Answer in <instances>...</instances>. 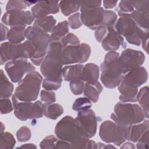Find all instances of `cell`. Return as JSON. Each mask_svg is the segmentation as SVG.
Wrapping results in <instances>:
<instances>
[{
  "mask_svg": "<svg viewBox=\"0 0 149 149\" xmlns=\"http://www.w3.org/2000/svg\"><path fill=\"white\" fill-rule=\"evenodd\" d=\"M55 133L61 140L71 144L72 148H88L89 137L76 119L66 116L55 128Z\"/></svg>",
  "mask_w": 149,
  "mask_h": 149,
  "instance_id": "1",
  "label": "cell"
},
{
  "mask_svg": "<svg viewBox=\"0 0 149 149\" xmlns=\"http://www.w3.org/2000/svg\"><path fill=\"white\" fill-rule=\"evenodd\" d=\"M147 78L148 73L143 66L138 67L126 73L118 85V90L120 93V101L124 102H136L137 88L147 81Z\"/></svg>",
  "mask_w": 149,
  "mask_h": 149,
  "instance_id": "2",
  "label": "cell"
},
{
  "mask_svg": "<svg viewBox=\"0 0 149 149\" xmlns=\"http://www.w3.org/2000/svg\"><path fill=\"white\" fill-rule=\"evenodd\" d=\"M119 54L116 51H109L105 56L104 61L101 64V80L108 88H114L122 81L124 74L118 58Z\"/></svg>",
  "mask_w": 149,
  "mask_h": 149,
  "instance_id": "3",
  "label": "cell"
},
{
  "mask_svg": "<svg viewBox=\"0 0 149 149\" xmlns=\"http://www.w3.org/2000/svg\"><path fill=\"white\" fill-rule=\"evenodd\" d=\"M63 48L60 41H51L47 54L41 65V72L45 78L62 77L61 52Z\"/></svg>",
  "mask_w": 149,
  "mask_h": 149,
  "instance_id": "4",
  "label": "cell"
},
{
  "mask_svg": "<svg viewBox=\"0 0 149 149\" xmlns=\"http://www.w3.org/2000/svg\"><path fill=\"white\" fill-rule=\"evenodd\" d=\"M143 109L136 104L119 102L115 106L114 113L111 118L118 125L130 127L141 122L145 119Z\"/></svg>",
  "mask_w": 149,
  "mask_h": 149,
  "instance_id": "5",
  "label": "cell"
},
{
  "mask_svg": "<svg viewBox=\"0 0 149 149\" xmlns=\"http://www.w3.org/2000/svg\"><path fill=\"white\" fill-rule=\"evenodd\" d=\"M42 79V76L36 71L28 73L19 81L14 95L20 101L31 102L36 100L38 95Z\"/></svg>",
  "mask_w": 149,
  "mask_h": 149,
  "instance_id": "6",
  "label": "cell"
},
{
  "mask_svg": "<svg viewBox=\"0 0 149 149\" xmlns=\"http://www.w3.org/2000/svg\"><path fill=\"white\" fill-rule=\"evenodd\" d=\"M115 29L126 38L129 43L137 46L141 44L143 37L148 36V30L141 29L129 17H120L116 21Z\"/></svg>",
  "mask_w": 149,
  "mask_h": 149,
  "instance_id": "7",
  "label": "cell"
},
{
  "mask_svg": "<svg viewBox=\"0 0 149 149\" xmlns=\"http://www.w3.org/2000/svg\"><path fill=\"white\" fill-rule=\"evenodd\" d=\"M130 127H123L118 125L115 122L106 120L100 126L99 135L105 143H113L119 146L126 140H128Z\"/></svg>",
  "mask_w": 149,
  "mask_h": 149,
  "instance_id": "8",
  "label": "cell"
},
{
  "mask_svg": "<svg viewBox=\"0 0 149 149\" xmlns=\"http://www.w3.org/2000/svg\"><path fill=\"white\" fill-rule=\"evenodd\" d=\"M14 114L19 119L25 121L28 119L41 118L44 114L43 104L37 101L31 102H19L15 95L12 96Z\"/></svg>",
  "mask_w": 149,
  "mask_h": 149,
  "instance_id": "9",
  "label": "cell"
},
{
  "mask_svg": "<svg viewBox=\"0 0 149 149\" xmlns=\"http://www.w3.org/2000/svg\"><path fill=\"white\" fill-rule=\"evenodd\" d=\"M91 48L87 44L82 43L77 45H67L63 47L61 52V59L63 65L82 63L89 58Z\"/></svg>",
  "mask_w": 149,
  "mask_h": 149,
  "instance_id": "10",
  "label": "cell"
},
{
  "mask_svg": "<svg viewBox=\"0 0 149 149\" xmlns=\"http://www.w3.org/2000/svg\"><path fill=\"white\" fill-rule=\"evenodd\" d=\"M5 69L13 83H17L22 80L26 73L34 71L36 68L26 58H19L10 61L5 65Z\"/></svg>",
  "mask_w": 149,
  "mask_h": 149,
  "instance_id": "11",
  "label": "cell"
},
{
  "mask_svg": "<svg viewBox=\"0 0 149 149\" xmlns=\"http://www.w3.org/2000/svg\"><path fill=\"white\" fill-rule=\"evenodd\" d=\"M144 60L145 56L142 52L131 49L124 50L118 58L124 74L132 69L141 66Z\"/></svg>",
  "mask_w": 149,
  "mask_h": 149,
  "instance_id": "12",
  "label": "cell"
},
{
  "mask_svg": "<svg viewBox=\"0 0 149 149\" xmlns=\"http://www.w3.org/2000/svg\"><path fill=\"white\" fill-rule=\"evenodd\" d=\"M34 20L32 13L29 10H11L6 11L2 17L1 21L6 25L11 27L31 24Z\"/></svg>",
  "mask_w": 149,
  "mask_h": 149,
  "instance_id": "13",
  "label": "cell"
},
{
  "mask_svg": "<svg viewBox=\"0 0 149 149\" xmlns=\"http://www.w3.org/2000/svg\"><path fill=\"white\" fill-rule=\"evenodd\" d=\"M81 23L91 30H97L102 26L104 9L102 7L87 8L80 7Z\"/></svg>",
  "mask_w": 149,
  "mask_h": 149,
  "instance_id": "14",
  "label": "cell"
},
{
  "mask_svg": "<svg viewBox=\"0 0 149 149\" xmlns=\"http://www.w3.org/2000/svg\"><path fill=\"white\" fill-rule=\"evenodd\" d=\"M25 37L40 51L47 54L51 41V36L46 33L41 31L33 26L28 27L25 30Z\"/></svg>",
  "mask_w": 149,
  "mask_h": 149,
  "instance_id": "15",
  "label": "cell"
},
{
  "mask_svg": "<svg viewBox=\"0 0 149 149\" xmlns=\"http://www.w3.org/2000/svg\"><path fill=\"white\" fill-rule=\"evenodd\" d=\"M75 119L89 138L93 137L95 134L97 118L93 110L87 109L79 111L77 116Z\"/></svg>",
  "mask_w": 149,
  "mask_h": 149,
  "instance_id": "16",
  "label": "cell"
},
{
  "mask_svg": "<svg viewBox=\"0 0 149 149\" xmlns=\"http://www.w3.org/2000/svg\"><path fill=\"white\" fill-rule=\"evenodd\" d=\"M19 58H25L23 43L13 44L10 42H5L1 44V65L8 61H10Z\"/></svg>",
  "mask_w": 149,
  "mask_h": 149,
  "instance_id": "17",
  "label": "cell"
},
{
  "mask_svg": "<svg viewBox=\"0 0 149 149\" xmlns=\"http://www.w3.org/2000/svg\"><path fill=\"white\" fill-rule=\"evenodd\" d=\"M108 33L102 41L103 48L107 51H115L120 46L125 48L126 44L124 42L122 36L115 30V27H107Z\"/></svg>",
  "mask_w": 149,
  "mask_h": 149,
  "instance_id": "18",
  "label": "cell"
},
{
  "mask_svg": "<svg viewBox=\"0 0 149 149\" xmlns=\"http://www.w3.org/2000/svg\"><path fill=\"white\" fill-rule=\"evenodd\" d=\"M59 1H37L31 8V13L37 19L56 13L59 10Z\"/></svg>",
  "mask_w": 149,
  "mask_h": 149,
  "instance_id": "19",
  "label": "cell"
},
{
  "mask_svg": "<svg viewBox=\"0 0 149 149\" xmlns=\"http://www.w3.org/2000/svg\"><path fill=\"white\" fill-rule=\"evenodd\" d=\"M99 77V68L93 63H89L83 66L81 80L86 83L94 84L97 83Z\"/></svg>",
  "mask_w": 149,
  "mask_h": 149,
  "instance_id": "20",
  "label": "cell"
},
{
  "mask_svg": "<svg viewBox=\"0 0 149 149\" xmlns=\"http://www.w3.org/2000/svg\"><path fill=\"white\" fill-rule=\"evenodd\" d=\"M83 66L80 64L66 66L62 69V77L66 81L81 80Z\"/></svg>",
  "mask_w": 149,
  "mask_h": 149,
  "instance_id": "21",
  "label": "cell"
},
{
  "mask_svg": "<svg viewBox=\"0 0 149 149\" xmlns=\"http://www.w3.org/2000/svg\"><path fill=\"white\" fill-rule=\"evenodd\" d=\"M148 120L147 119L141 123L132 125L130 129L128 140L133 142H138L145 133L148 130Z\"/></svg>",
  "mask_w": 149,
  "mask_h": 149,
  "instance_id": "22",
  "label": "cell"
},
{
  "mask_svg": "<svg viewBox=\"0 0 149 149\" xmlns=\"http://www.w3.org/2000/svg\"><path fill=\"white\" fill-rule=\"evenodd\" d=\"M56 24V20L52 16H47L37 19L33 23V27L37 30L44 32H51Z\"/></svg>",
  "mask_w": 149,
  "mask_h": 149,
  "instance_id": "23",
  "label": "cell"
},
{
  "mask_svg": "<svg viewBox=\"0 0 149 149\" xmlns=\"http://www.w3.org/2000/svg\"><path fill=\"white\" fill-rule=\"evenodd\" d=\"M26 27L23 26L11 27L7 34V39L13 44H20L25 38Z\"/></svg>",
  "mask_w": 149,
  "mask_h": 149,
  "instance_id": "24",
  "label": "cell"
},
{
  "mask_svg": "<svg viewBox=\"0 0 149 149\" xmlns=\"http://www.w3.org/2000/svg\"><path fill=\"white\" fill-rule=\"evenodd\" d=\"M103 88L100 82L97 81L94 84L86 83L84 89V95L90 100L95 103L99 98V95Z\"/></svg>",
  "mask_w": 149,
  "mask_h": 149,
  "instance_id": "25",
  "label": "cell"
},
{
  "mask_svg": "<svg viewBox=\"0 0 149 149\" xmlns=\"http://www.w3.org/2000/svg\"><path fill=\"white\" fill-rule=\"evenodd\" d=\"M122 17H129L142 29L148 30V12H142L136 10Z\"/></svg>",
  "mask_w": 149,
  "mask_h": 149,
  "instance_id": "26",
  "label": "cell"
},
{
  "mask_svg": "<svg viewBox=\"0 0 149 149\" xmlns=\"http://www.w3.org/2000/svg\"><path fill=\"white\" fill-rule=\"evenodd\" d=\"M69 33V24L67 21H63L56 25L51 31V41H61Z\"/></svg>",
  "mask_w": 149,
  "mask_h": 149,
  "instance_id": "27",
  "label": "cell"
},
{
  "mask_svg": "<svg viewBox=\"0 0 149 149\" xmlns=\"http://www.w3.org/2000/svg\"><path fill=\"white\" fill-rule=\"evenodd\" d=\"M44 115L51 119H56L63 112L62 107L58 104H43Z\"/></svg>",
  "mask_w": 149,
  "mask_h": 149,
  "instance_id": "28",
  "label": "cell"
},
{
  "mask_svg": "<svg viewBox=\"0 0 149 149\" xmlns=\"http://www.w3.org/2000/svg\"><path fill=\"white\" fill-rule=\"evenodd\" d=\"M13 91V85L9 81L3 71L1 70V98H9Z\"/></svg>",
  "mask_w": 149,
  "mask_h": 149,
  "instance_id": "29",
  "label": "cell"
},
{
  "mask_svg": "<svg viewBox=\"0 0 149 149\" xmlns=\"http://www.w3.org/2000/svg\"><path fill=\"white\" fill-rule=\"evenodd\" d=\"M138 101L143 109L145 116L148 117V87L147 86L141 88L136 95Z\"/></svg>",
  "mask_w": 149,
  "mask_h": 149,
  "instance_id": "30",
  "label": "cell"
},
{
  "mask_svg": "<svg viewBox=\"0 0 149 149\" xmlns=\"http://www.w3.org/2000/svg\"><path fill=\"white\" fill-rule=\"evenodd\" d=\"M59 9L65 16H69L70 14L77 11L80 8L79 2L62 1L59 3Z\"/></svg>",
  "mask_w": 149,
  "mask_h": 149,
  "instance_id": "31",
  "label": "cell"
},
{
  "mask_svg": "<svg viewBox=\"0 0 149 149\" xmlns=\"http://www.w3.org/2000/svg\"><path fill=\"white\" fill-rule=\"evenodd\" d=\"M16 143L13 136L9 132L1 133L0 148H12Z\"/></svg>",
  "mask_w": 149,
  "mask_h": 149,
  "instance_id": "32",
  "label": "cell"
},
{
  "mask_svg": "<svg viewBox=\"0 0 149 149\" xmlns=\"http://www.w3.org/2000/svg\"><path fill=\"white\" fill-rule=\"evenodd\" d=\"M62 77L58 79L45 78L42 81V87L47 90H58L61 86Z\"/></svg>",
  "mask_w": 149,
  "mask_h": 149,
  "instance_id": "33",
  "label": "cell"
},
{
  "mask_svg": "<svg viewBox=\"0 0 149 149\" xmlns=\"http://www.w3.org/2000/svg\"><path fill=\"white\" fill-rule=\"evenodd\" d=\"M91 107V102L90 100L87 97H81L76 99L74 102L72 109L74 111H80L89 109Z\"/></svg>",
  "mask_w": 149,
  "mask_h": 149,
  "instance_id": "34",
  "label": "cell"
},
{
  "mask_svg": "<svg viewBox=\"0 0 149 149\" xmlns=\"http://www.w3.org/2000/svg\"><path fill=\"white\" fill-rule=\"evenodd\" d=\"M116 20L117 15L114 12L110 10H104L102 26L106 27H113L116 23Z\"/></svg>",
  "mask_w": 149,
  "mask_h": 149,
  "instance_id": "35",
  "label": "cell"
},
{
  "mask_svg": "<svg viewBox=\"0 0 149 149\" xmlns=\"http://www.w3.org/2000/svg\"><path fill=\"white\" fill-rule=\"evenodd\" d=\"M69 86L73 94L79 95L83 92L85 83L82 80H77L70 81Z\"/></svg>",
  "mask_w": 149,
  "mask_h": 149,
  "instance_id": "36",
  "label": "cell"
},
{
  "mask_svg": "<svg viewBox=\"0 0 149 149\" xmlns=\"http://www.w3.org/2000/svg\"><path fill=\"white\" fill-rule=\"evenodd\" d=\"M27 6L26 1H9L6 4V10L7 11L11 10H22L26 9Z\"/></svg>",
  "mask_w": 149,
  "mask_h": 149,
  "instance_id": "37",
  "label": "cell"
},
{
  "mask_svg": "<svg viewBox=\"0 0 149 149\" xmlns=\"http://www.w3.org/2000/svg\"><path fill=\"white\" fill-rule=\"evenodd\" d=\"M58 140L54 136L51 135L46 137L40 143L41 148H55L56 142Z\"/></svg>",
  "mask_w": 149,
  "mask_h": 149,
  "instance_id": "38",
  "label": "cell"
},
{
  "mask_svg": "<svg viewBox=\"0 0 149 149\" xmlns=\"http://www.w3.org/2000/svg\"><path fill=\"white\" fill-rule=\"evenodd\" d=\"M63 45L65 47L67 45H77L80 44V41L78 38L72 33H68L66 34L60 41Z\"/></svg>",
  "mask_w": 149,
  "mask_h": 149,
  "instance_id": "39",
  "label": "cell"
},
{
  "mask_svg": "<svg viewBox=\"0 0 149 149\" xmlns=\"http://www.w3.org/2000/svg\"><path fill=\"white\" fill-rule=\"evenodd\" d=\"M16 137L19 141H26L31 137V131L27 127H22L17 130L16 133Z\"/></svg>",
  "mask_w": 149,
  "mask_h": 149,
  "instance_id": "40",
  "label": "cell"
},
{
  "mask_svg": "<svg viewBox=\"0 0 149 149\" xmlns=\"http://www.w3.org/2000/svg\"><path fill=\"white\" fill-rule=\"evenodd\" d=\"M68 24L72 29H77L81 27L82 23L80 19V13H76L71 15L68 19Z\"/></svg>",
  "mask_w": 149,
  "mask_h": 149,
  "instance_id": "41",
  "label": "cell"
},
{
  "mask_svg": "<svg viewBox=\"0 0 149 149\" xmlns=\"http://www.w3.org/2000/svg\"><path fill=\"white\" fill-rule=\"evenodd\" d=\"M41 100L42 101L47 104L54 103L56 101L55 94L52 91L42 90L40 94Z\"/></svg>",
  "mask_w": 149,
  "mask_h": 149,
  "instance_id": "42",
  "label": "cell"
},
{
  "mask_svg": "<svg viewBox=\"0 0 149 149\" xmlns=\"http://www.w3.org/2000/svg\"><path fill=\"white\" fill-rule=\"evenodd\" d=\"M0 106L1 114H6L9 113L13 110L12 103L10 100L8 99L7 98H1Z\"/></svg>",
  "mask_w": 149,
  "mask_h": 149,
  "instance_id": "43",
  "label": "cell"
},
{
  "mask_svg": "<svg viewBox=\"0 0 149 149\" xmlns=\"http://www.w3.org/2000/svg\"><path fill=\"white\" fill-rule=\"evenodd\" d=\"M131 2L136 10L142 12H148L149 1H136Z\"/></svg>",
  "mask_w": 149,
  "mask_h": 149,
  "instance_id": "44",
  "label": "cell"
},
{
  "mask_svg": "<svg viewBox=\"0 0 149 149\" xmlns=\"http://www.w3.org/2000/svg\"><path fill=\"white\" fill-rule=\"evenodd\" d=\"M108 27L104 26H101L97 29L95 32V37L98 42H102L103 39L105 37L108 33Z\"/></svg>",
  "mask_w": 149,
  "mask_h": 149,
  "instance_id": "45",
  "label": "cell"
},
{
  "mask_svg": "<svg viewBox=\"0 0 149 149\" xmlns=\"http://www.w3.org/2000/svg\"><path fill=\"white\" fill-rule=\"evenodd\" d=\"M102 1H80L79 3L80 7L87 8H94L100 7Z\"/></svg>",
  "mask_w": 149,
  "mask_h": 149,
  "instance_id": "46",
  "label": "cell"
},
{
  "mask_svg": "<svg viewBox=\"0 0 149 149\" xmlns=\"http://www.w3.org/2000/svg\"><path fill=\"white\" fill-rule=\"evenodd\" d=\"M1 41L5 40L7 38V34L8 32V29L7 27L3 24V23H1Z\"/></svg>",
  "mask_w": 149,
  "mask_h": 149,
  "instance_id": "47",
  "label": "cell"
},
{
  "mask_svg": "<svg viewBox=\"0 0 149 149\" xmlns=\"http://www.w3.org/2000/svg\"><path fill=\"white\" fill-rule=\"evenodd\" d=\"M117 1H104L103 5L105 9H111L115 6Z\"/></svg>",
  "mask_w": 149,
  "mask_h": 149,
  "instance_id": "48",
  "label": "cell"
},
{
  "mask_svg": "<svg viewBox=\"0 0 149 149\" xmlns=\"http://www.w3.org/2000/svg\"><path fill=\"white\" fill-rule=\"evenodd\" d=\"M134 146L130 143H126L122 146L120 147L122 148H134Z\"/></svg>",
  "mask_w": 149,
  "mask_h": 149,
  "instance_id": "49",
  "label": "cell"
},
{
  "mask_svg": "<svg viewBox=\"0 0 149 149\" xmlns=\"http://www.w3.org/2000/svg\"><path fill=\"white\" fill-rule=\"evenodd\" d=\"M19 148H36V146L33 144H25Z\"/></svg>",
  "mask_w": 149,
  "mask_h": 149,
  "instance_id": "50",
  "label": "cell"
}]
</instances>
